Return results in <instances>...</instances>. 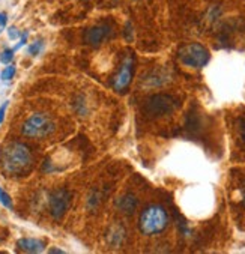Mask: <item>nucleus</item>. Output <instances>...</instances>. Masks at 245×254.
Here are the masks:
<instances>
[{"label": "nucleus", "instance_id": "6", "mask_svg": "<svg viewBox=\"0 0 245 254\" xmlns=\"http://www.w3.org/2000/svg\"><path fill=\"white\" fill-rule=\"evenodd\" d=\"M134 69H135V59H134V55L129 53L122 59V62L119 65V69L113 77V81H112L113 89L121 92V93L125 92L129 87L131 81H132Z\"/></svg>", "mask_w": 245, "mask_h": 254}, {"label": "nucleus", "instance_id": "16", "mask_svg": "<svg viewBox=\"0 0 245 254\" xmlns=\"http://www.w3.org/2000/svg\"><path fill=\"white\" fill-rule=\"evenodd\" d=\"M15 66L14 65H6V68L2 71V74H0V78H2L3 81H9V80H12L14 78V75H15Z\"/></svg>", "mask_w": 245, "mask_h": 254}, {"label": "nucleus", "instance_id": "21", "mask_svg": "<svg viewBox=\"0 0 245 254\" xmlns=\"http://www.w3.org/2000/svg\"><path fill=\"white\" fill-rule=\"evenodd\" d=\"M125 38H126L128 41L132 39V29H131V24H129V23H128L126 27H125Z\"/></svg>", "mask_w": 245, "mask_h": 254}, {"label": "nucleus", "instance_id": "7", "mask_svg": "<svg viewBox=\"0 0 245 254\" xmlns=\"http://www.w3.org/2000/svg\"><path fill=\"white\" fill-rule=\"evenodd\" d=\"M71 205V192L66 188L55 190L48 197V209L55 220H62Z\"/></svg>", "mask_w": 245, "mask_h": 254}, {"label": "nucleus", "instance_id": "11", "mask_svg": "<svg viewBox=\"0 0 245 254\" xmlns=\"http://www.w3.org/2000/svg\"><path fill=\"white\" fill-rule=\"evenodd\" d=\"M144 81L148 83L149 86H161V84L169 81V75L166 72H163V71H160V72L154 71V72H151L149 77L144 78Z\"/></svg>", "mask_w": 245, "mask_h": 254}, {"label": "nucleus", "instance_id": "1", "mask_svg": "<svg viewBox=\"0 0 245 254\" xmlns=\"http://www.w3.org/2000/svg\"><path fill=\"white\" fill-rule=\"evenodd\" d=\"M33 164L30 149L20 141H9L0 149V169L5 176L26 175Z\"/></svg>", "mask_w": 245, "mask_h": 254}, {"label": "nucleus", "instance_id": "19", "mask_svg": "<svg viewBox=\"0 0 245 254\" xmlns=\"http://www.w3.org/2000/svg\"><path fill=\"white\" fill-rule=\"evenodd\" d=\"M8 106H9V101H5V103H3L2 106H0V125H2L3 121H5V115H6Z\"/></svg>", "mask_w": 245, "mask_h": 254}, {"label": "nucleus", "instance_id": "15", "mask_svg": "<svg viewBox=\"0 0 245 254\" xmlns=\"http://www.w3.org/2000/svg\"><path fill=\"white\" fill-rule=\"evenodd\" d=\"M0 203L5 206V208H8V209H12L14 208V205H12V198H11V195L0 187Z\"/></svg>", "mask_w": 245, "mask_h": 254}, {"label": "nucleus", "instance_id": "14", "mask_svg": "<svg viewBox=\"0 0 245 254\" xmlns=\"http://www.w3.org/2000/svg\"><path fill=\"white\" fill-rule=\"evenodd\" d=\"M14 48H5L2 53H0V62L3 65H9L14 59Z\"/></svg>", "mask_w": 245, "mask_h": 254}, {"label": "nucleus", "instance_id": "4", "mask_svg": "<svg viewBox=\"0 0 245 254\" xmlns=\"http://www.w3.org/2000/svg\"><path fill=\"white\" fill-rule=\"evenodd\" d=\"M55 129L56 125L50 116L45 113H33L24 121L21 132L29 138H45L52 135Z\"/></svg>", "mask_w": 245, "mask_h": 254}, {"label": "nucleus", "instance_id": "22", "mask_svg": "<svg viewBox=\"0 0 245 254\" xmlns=\"http://www.w3.org/2000/svg\"><path fill=\"white\" fill-rule=\"evenodd\" d=\"M50 253H52V254H56V253H58V254H63L65 251H63V250H59V248H52Z\"/></svg>", "mask_w": 245, "mask_h": 254}, {"label": "nucleus", "instance_id": "5", "mask_svg": "<svg viewBox=\"0 0 245 254\" xmlns=\"http://www.w3.org/2000/svg\"><path fill=\"white\" fill-rule=\"evenodd\" d=\"M176 99L172 95L166 93H157L151 98L146 99L144 103V113L151 118H161L166 115H170L176 109Z\"/></svg>", "mask_w": 245, "mask_h": 254}, {"label": "nucleus", "instance_id": "17", "mask_svg": "<svg viewBox=\"0 0 245 254\" xmlns=\"http://www.w3.org/2000/svg\"><path fill=\"white\" fill-rule=\"evenodd\" d=\"M20 36H21V32H20L17 27L12 26V27L8 29V38H9V39H12V41H14V39H20Z\"/></svg>", "mask_w": 245, "mask_h": 254}, {"label": "nucleus", "instance_id": "8", "mask_svg": "<svg viewBox=\"0 0 245 254\" xmlns=\"http://www.w3.org/2000/svg\"><path fill=\"white\" fill-rule=\"evenodd\" d=\"M110 35H112V27L109 24H96V26L84 30L83 41L87 45L98 47V45H101Z\"/></svg>", "mask_w": 245, "mask_h": 254}, {"label": "nucleus", "instance_id": "2", "mask_svg": "<svg viewBox=\"0 0 245 254\" xmlns=\"http://www.w3.org/2000/svg\"><path fill=\"white\" fill-rule=\"evenodd\" d=\"M167 226H169L167 211L160 205L148 206L141 212L140 220H138V229L146 236L158 235L164 232Z\"/></svg>", "mask_w": 245, "mask_h": 254}, {"label": "nucleus", "instance_id": "12", "mask_svg": "<svg viewBox=\"0 0 245 254\" xmlns=\"http://www.w3.org/2000/svg\"><path fill=\"white\" fill-rule=\"evenodd\" d=\"M123 238H125V230L122 227H119V226L113 227V230L109 235V239H110V242L113 245H119L123 241Z\"/></svg>", "mask_w": 245, "mask_h": 254}, {"label": "nucleus", "instance_id": "10", "mask_svg": "<svg viewBox=\"0 0 245 254\" xmlns=\"http://www.w3.org/2000/svg\"><path fill=\"white\" fill-rule=\"evenodd\" d=\"M116 206L122 214L132 215L135 212V208H137V198L132 194H125L116 200Z\"/></svg>", "mask_w": 245, "mask_h": 254}, {"label": "nucleus", "instance_id": "13", "mask_svg": "<svg viewBox=\"0 0 245 254\" xmlns=\"http://www.w3.org/2000/svg\"><path fill=\"white\" fill-rule=\"evenodd\" d=\"M44 48V42L41 41V39H38V41H35V42H32L29 47H27V55H30V56H38L39 53H41V50Z\"/></svg>", "mask_w": 245, "mask_h": 254}, {"label": "nucleus", "instance_id": "9", "mask_svg": "<svg viewBox=\"0 0 245 254\" xmlns=\"http://www.w3.org/2000/svg\"><path fill=\"white\" fill-rule=\"evenodd\" d=\"M17 247L26 253H42L45 248L44 241L36 238H21L17 241Z\"/></svg>", "mask_w": 245, "mask_h": 254}, {"label": "nucleus", "instance_id": "3", "mask_svg": "<svg viewBox=\"0 0 245 254\" xmlns=\"http://www.w3.org/2000/svg\"><path fill=\"white\" fill-rule=\"evenodd\" d=\"M178 59L182 65L188 68L200 69L208 65L211 55H209V50L205 45L199 42H191V44L182 45L178 50Z\"/></svg>", "mask_w": 245, "mask_h": 254}, {"label": "nucleus", "instance_id": "20", "mask_svg": "<svg viewBox=\"0 0 245 254\" xmlns=\"http://www.w3.org/2000/svg\"><path fill=\"white\" fill-rule=\"evenodd\" d=\"M6 23H8V15L5 12H0V32L6 27Z\"/></svg>", "mask_w": 245, "mask_h": 254}, {"label": "nucleus", "instance_id": "18", "mask_svg": "<svg viewBox=\"0 0 245 254\" xmlns=\"http://www.w3.org/2000/svg\"><path fill=\"white\" fill-rule=\"evenodd\" d=\"M27 36H29V33L27 32H23L21 33V36H20V41H18V44L14 47V52H17V50H20L21 47H24L26 44H27Z\"/></svg>", "mask_w": 245, "mask_h": 254}]
</instances>
